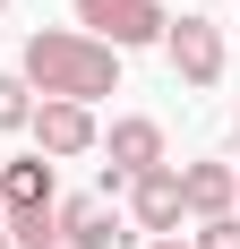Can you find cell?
I'll list each match as a JSON object with an SVG mask.
<instances>
[{"instance_id":"30bf717a","label":"cell","mask_w":240,"mask_h":249,"mask_svg":"<svg viewBox=\"0 0 240 249\" xmlns=\"http://www.w3.org/2000/svg\"><path fill=\"white\" fill-rule=\"evenodd\" d=\"M26 121H34V86L17 69H0V129H26Z\"/></svg>"},{"instance_id":"6da1fadb","label":"cell","mask_w":240,"mask_h":249,"mask_svg":"<svg viewBox=\"0 0 240 249\" xmlns=\"http://www.w3.org/2000/svg\"><path fill=\"white\" fill-rule=\"evenodd\" d=\"M17 77L43 103H86V112H95L103 95H120V52L95 43V35H77V26H34Z\"/></svg>"},{"instance_id":"5b68a950","label":"cell","mask_w":240,"mask_h":249,"mask_svg":"<svg viewBox=\"0 0 240 249\" xmlns=\"http://www.w3.org/2000/svg\"><path fill=\"white\" fill-rule=\"evenodd\" d=\"M129 224H137V241H163V232H180L189 215H180V163H154V172H137L129 189Z\"/></svg>"},{"instance_id":"8992f818","label":"cell","mask_w":240,"mask_h":249,"mask_svg":"<svg viewBox=\"0 0 240 249\" xmlns=\"http://www.w3.org/2000/svg\"><path fill=\"white\" fill-rule=\"evenodd\" d=\"M51 241H60V249H120L129 232H120V206L103 198V189H86V198H60V206H51Z\"/></svg>"},{"instance_id":"7c38bea8","label":"cell","mask_w":240,"mask_h":249,"mask_svg":"<svg viewBox=\"0 0 240 249\" xmlns=\"http://www.w3.org/2000/svg\"><path fill=\"white\" fill-rule=\"evenodd\" d=\"M146 249H189V241H180V232H163V241H146Z\"/></svg>"},{"instance_id":"52a82bcc","label":"cell","mask_w":240,"mask_h":249,"mask_svg":"<svg viewBox=\"0 0 240 249\" xmlns=\"http://www.w3.org/2000/svg\"><path fill=\"white\" fill-rule=\"evenodd\" d=\"M34 155H43V163H69V155H95V112H86V103H34Z\"/></svg>"},{"instance_id":"3957f363","label":"cell","mask_w":240,"mask_h":249,"mask_svg":"<svg viewBox=\"0 0 240 249\" xmlns=\"http://www.w3.org/2000/svg\"><path fill=\"white\" fill-rule=\"evenodd\" d=\"M163 60H171V77L180 86H223V26L206 18V9H189V18H171L163 26Z\"/></svg>"},{"instance_id":"2e32d148","label":"cell","mask_w":240,"mask_h":249,"mask_svg":"<svg viewBox=\"0 0 240 249\" xmlns=\"http://www.w3.org/2000/svg\"><path fill=\"white\" fill-rule=\"evenodd\" d=\"M232 138H240V121H232Z\"/></svg>"},{"instance_id":"7a4b0ae2","label":"cell","mask_w":240,"mask_h":249,"mask_svg":"<svg viewBox=\"0 0 240 249\" xmlns=\"http://www.w3.org/2000/svg\"><path fill=\"white\" fill-rule=\"evenodd\" d=\"M163 0H77V35H95V43L112 52H146V43H163Z\"/></svg>"},{"instance_id":"4fadbf2b","label":"cell","mask_w":240,"mask_h":249,"mask_svg":"<svg viewBox=\"0 0 240 249\" xmlns=\"http://www.w3.org/2000/svg\"><path fill=\"white\" fill-rule=\"evenodd\" d=\"M0 249H9V224H0Z\"/></svg>"},{"instance_id":"8fae6325","label":"cell","mask_w":240,"mask_h":249,"mask_svg":"<svg viewBox=\"0 0 240 249\" xmlns=\"http://www.w3.org/2000/svg\"><path fill=\"white\" fill-rule=\"evenodd\" d=\"M189 249H240V215H215V224H197Z\"/></svg>"},{"instance_id":"e0dca14e","label":"cell","mask_w":240,"mask_h":249,"mask_svg":"<svg viewBox=\"0 0 240 249\" xmlns=\"http://www.w3.org/2000/svg\"><path fill=\"white\" fill-rule=\"evenodd\" d=\"M51 249H60V241H51Z\"/></svg>"},{"instance_id":"ba28073f","label":"cell","mask_w":240,"mask_h":249,"mask_svg":"<svg viewBox=\"0 0 240 249\" xmlns=\"http://www.w3.org/2000/svg\"><path fill=\"white\" fill-rule=\"evenodd\" d=\"M180 215L189 224L240 215V163H180Z\"/></svg>"},{"instance_id":"9a60e30c","label":"cell","mask_w":240,"mask_h":249,"mask_svg":"<svg viewBox=\"0 0 240 249\" xmlns=\"http://www.w3.org/2000/svg\"><path fill=\"white\" fill-rule=\"evenodd\" d=\"M0 18H9V0H0Z\"/></svg>"},{"instance_id":"277c9868","label":"cell","mask_w":240,"mask_h":249,"mask_svg":"<svg viewBox=\"0 0 240 249\" xmlns=\"http://www.w3.org/2000/svg\"><path fill=\"white\" fill-rule=\"evenodd\" d=\"M112 163H103V198H120L137 172H154V163H171L163 155V121H146V112H129V121H112V138H95Z\"/></svg>"},{"instance_id":"9c48e42d","label":"cell","mask_w":240,"mask_h":249,"mask_svg":"<svg viewBox=\"0 0 240 249\" xmlns=\"http://www.w3.org/2000/svg\"><path fill=\"white\" fill-rule=\"evenodd\" d=\"M60 189H51V163L43 155H17V163H0V215L17 224V215H51Z\"/></svg>"},{"instance_id":"5bb4252c","label":"cell","mask_w":240,"mask_h":249,"mask_svg":"<svg viewBox=\"0 0 240 249\" xmlns=\"http://www.w3.org/2000/svg\"><path fill=\"white\" fill-rule=\"evenodd\" d=\"M197 9H215V0H197Z\"/></svg>"}]
</instances>
